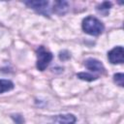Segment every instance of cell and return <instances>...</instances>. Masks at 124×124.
Instances as JSON below:
<instances>
[{
  "instance_id": "6da1fadb",
  "label": "cell",
  "mask_w": 124,
  "mask_h": 124,
  "mask_svg": "<svg viewBox=\"0 0 124 124\" xmlns=\"http://www.w3.org/2000/svg\"><path fill=\"white\" fill-rule=\"evenodd\" d=\"M82 30L92 36H99L100 34L103 33L105 26L101 20H99L97 17L89 16L83 18L82 20Z\"/></svg>"
},
{
  "instance_id": "7a4b0ae2",
  "label": "cell",
  "mask_w": 124,
  "mask_h": 124,
  "mask_svg": "<svg viewBox=\"0 0 124 124\" xmlns=\"http://www.w3.org/2000/svg\"><path fill=\"white\" fill-rule=\"evenodd\" d=\"M36 53H37L36 67L39 71H45L47 68V66L49 65V63L51 62V60L53 58V55L50 51L46 50L43 46H39Z\"/></svg>"
},
{
  "instance_id": "3957f363",
  "label": "cell",
  "mask_w": 124,
  "mask_h": 124,
  "mask_svg": "<svg viewBox=\"0 0 124 124\" xmlns=\"http://www.w3.org/2000/svg\"><path fill=\"white\" fill-rule=\"evenodd\" d=\"M24 4L26 6H28L29 8H31L32 10H34L36 13L43 15L44 16H49V2L46 1V0H29V1H25Z\"/></svg>"
},
{
  "instance_id": "277c9868",
  "label": "cell",
  "mask_w": 124,
  "mask_h": 124,
  "mask_svg": "<svg viewBox=\"0 0 124 124\" xmlns=\"http://www.w3.org/2000/svg\"><path fill=\"white\" fill-rule=\"evenodd\" d=\"M108 58L111 64H122L124 62V49L121 46L113 47L108 52Z\"/></svg>"
},
{
  "instance_id": "5b68a950",
  "label": "cell",
  "mask_w": 124,
  "mask_h": 124,
  "mask_svg": "<svg viewBox=\"0 0 124 124\" xmlns=\"http://www.w3.org/2000/svg\"><path fill=\"white\" fill-rule=\"evenodd\" d=\"M84 66L92 71V72H96V73H101V74H104L106 72V69L103 65V63L95 58H88L84 61Z\"/></svg>"
},
{
  "instance_id": "8992f818",
  "label": "cell",
  "mask_w": 124,
  "mask_h": 124,
  "mask_svg": "<svg viewBox=\"0 0 124 124\" xmlns=\"http://www.w3.org/2000/svg\"><path fill=\"white\" fill-rule=\"evenodd\" d=\"M76 116L74 114H60L56 115L52 118L51 124H75L76 123Z\"/></svg>"
},
{
  "instance_id": "52a82bcc",
  "label": "cell",
  "mask_w": 124,
  "mask_h": 124,
  "mask_svg": "<svg viewBox=\"0 0 124 124\" xmlns=\"http://www.w3.org/2000/svg\"><path fill=\"white\" fill-rule=\"evenodd\" d=\"M69 10V3L67 1H55L53 5V12L59 16L65 15Z\"/></svg>"
},
{
  "instance_id": "ba28073f",
  "label": "cell",
  "mask_w": 124,
  "mask_h": 124,
  "mask_svg": "<svg viewBox=\"0 0 124 124\" xmlns=\"http://www.w3.org/2000/svg\"><path fill=\"white\" fill-rule=\"evenodd\" d=\"M14 88V83L9 79H0V94Z\"/></svg>"
},
{
  "instance_id": "9c48e42d",
  "label": "cell",
  "mask_w": 124,
  "mask_h": 124,
  "mask_svg": "<svg viewBox=\"0 0 124 124\" xmlns=\"http://www.w3.org/2000/svg\"><path fill=\"white\" fill-rule=\"evenodd\" d=\"M77 76L79 79H82V80H85V81H93V80L98 78V76H93V75H91L89 73H85V72L78 73Z\"/></svg>"
},
{
  "instance_id": "30bf717a",
  "label": "cell",
  "mask_w": 124,
  "mask_h": 124,
  "mask_svg": "<svg viewBox=\"0 0 124 124\" xmlns=\"http://www.w3.org/2000/svg\"><path fill=\"white\" fill-rule=\"evenodd\" d=\"M110 8H111V3L110 2H103L101 5L97 6V11L106 16L108 13Z\"/></svg>"
},
{
  "instance_id": "8fae6325",
  "label": "cell",
  "mask_w": 124,
  "mask_h": 124,
  "mask_svg": "<svg viewBox=\"0 0 124 124\" xmlns=\"http://www.w3.org/2000/svg\"><path fill=\"white\" fill-rule=\"evenodd\" d=\"M113 80L114 82L119 85L120 87H123L124 86V75L122 73H117L113 76Z\"/></svg>"
},
{
  "instance_id": "7c38bea8",
  "label": "cell",
  "mask_w": 124,
  "mask_h": 124,
  "mask_svg": "<svg viewBox=\"0 0 124 124\" xmlns=\"http://www.w3.org/2000/svg\"><path fill=\"white\" fill-rule=\"evenodd\" d=\"M12 118L14 119V121L16 122V124H23L24 123V119H23V117L21 116V115H19V114H14V115H12Z\"/></svg>"
},
{
  "instance_id": "4fadbf2b",
  "label": "cell",
  "mask_w": 124,
  "mask_h": 124,
  "mask_svg": "<svg viewBox=\"0 0 124 124\" xmlns=\"http://www.w3.org/2000/svg\"><path fill=\"white\" fill-rule=\"evenodd\" d=\"M71 57V54L67 51V50H63V51H60V53H59V58H60V60H68L69 58Z\"/></svg>"
}]
</instances>
